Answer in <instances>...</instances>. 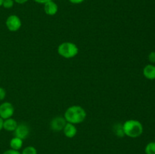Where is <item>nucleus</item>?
Listing matches in <instances>:
<instances>
[{"label":"nucleus","mask_w":155,"mask_h":154,"mask_svg":"<svg viewBox=\"0 0 155 154\" xmlns=\"http://www.w3.org/2000/svg\"><path fill=\"white\" fill-rule=\"evenodd\" d=\"M86 112L82 107L78 105L71 106L67 109L64 113V119L71 124H79L86 119Z\"/></svg>","instance_id":"1"},{"label":"nucleus","mask_w":155,"mask_h":154,"mask_svg":"<svg viewBox=\"0 0 155 154\" xmlns=\"http://www.w3.org/2000/svg\"><path fill=\"white\" fill-rule=\"evenodd\" d=\"M124 134L132 138H136L143 133V125L139 121L130 119L126 121L122 125Z\"/></svg>","instance_id":"2"},{"label":"nucleus","mask_w":155,"mask_h":154,"mask_svg":"<svg viewBox=\"0 0 155 154\" xmlns=\"http://www.w3.org/2000/svg\"><path fill=\"white\" fill-rule=\"evenodd\" d=\"M78 52V47L73 42H63L58 47V53L59 55L67 59L74 57L77 55Z\"/></svg>","instance_id":"3"},{"label":"nucleus","mask_w":155,"mask_h":154,"mask_svg":"<svg viewBox=\"0 0 155 154\" xmlns=\"http://www.w3.org/2000/svg\"><path fill=\"white\" fill-rule=\"evenodd\" d=\"M5 24L9 31L16 32L21 27V21L19 17L15 14H12L8 17Z\"/></svg>","instance_id":"4"},{"label":"nucleus","mask_w":155,"mask_h":154,"mask_svg":"<svg viewBox=\"0 0 155 154\" xmlns=\"http://www.w3.org/2000/svg\"><path fill=\"white\" fill-rule=\"evenodd\" d=\"M15 113L14 106L9 102H4L0 105V117L5 119L12 118Z\"/></svg>","instance_id":"5"},{"label":"nucleus","mask_w":155,"mask_h":154,"mask_svg":"<svg viewBox=\"0 0 155 154\" xmlns=\"http://www.w3.org/2000/svg\"><path fill=\"white\" fill-rule=\"evenodd\" d=\"M67 124V121L65 119L61 116H57V117L54 118L51 121L50 123V128L52 131H60L64 129L65 125Z\"/></svg>","instance_id":"6"},{"label":"nucleus","mask_w":155,"mask_h":154,"mask_svg":"<svg viewBox=\"0 0 155 154\" xmlns=\"http://www.w3.org/2000/svg\"><path fill=\"white\" fill-rule=\"evenodd\" d=\"M14 132H15V137L24 140L28 137L29 134H30V128L27 125L21 123L18 125Z\"/></svg>","instance_id":"7"},{"label":"nucleus","mask_w":155,"mask_h":154,"mask_svg":"<svg viewBox=\"0 0 155 154\" xmlns=\"http://www.w3.org/2000/svg\"><path fill=\"white\" fill-rule=\"evenodd\" d=\"M44 11H45V13L46 14L53 16V15L57 14L58 11V6L54 2L51 0V1L48 2L45 4H44Z\"/></svg>","instance_id":"8"},{"label":"nucleus","mask_w":155,"mask_h":154,"mask_svg":"<svg viewBox=\"0 0 155 154\" xmlns=\"http://www.w3.org/2000/svg\"><path fill=\"white\" fill-rule=\"evenodd\" d=\"M64 134L68 138H73L76 136L77 133V128H76L75 125L74 124H71L68 122V123L65 125L64 128L63 129Z\"/></svg>","instance_id":"9"},{"label":"nucleus","mask_w":155,"mask_h":154,"mask_svg":"<svg viewBox=\"0 0 155 154\" xmlns=\"http://www.w3.org/2000/svg\"><path fill=\"white\" fill-rule=\"evenodd\" d=\"M18 125V122L15 119L9 118L3 121V129L6 130L7 131H15Z\"/></svg>","instance_id":"10"},{"label":"nucleus","mask_w":155,"mask_h":154,"mask_svg":"<svg viewBox=\"0 0 155 154\" xmlns=\"http://www.w3.org/2000/svg\"><path fill=\"white\" fill-rule=\"evenodd\" d=\"M143 75L149 80L155 79V66L152 64H148L144 67Z\"/></svg>","instance_id":"11"},{"label":"nucleus","mask_w":155,"mask_h":154,"mask_svg":"<svg viewBox=\"0 0 155 154\" xmlns=\"http://www.w3.org/2000/svg\"><path fill=\"white\" fill-rule=\"evenodd\" d=\"M23 146V140L18 137H15L11 140L10 146L12 149L15 150H19Z\"/></svg>","instance_id":"12"},{"label":"nucleus","mask_w":155,"mask_h":154,"mask_svg":"<svg viewBox=\"0 0 155 154\" xmlns=\"http://www.w3.org/2000/svg\"><path fill=\"white\" fill-rule=\"evenodd\" d=\"M145 152L146 154H155V141L150 142L146 145Z\"/></svg>","instance_id":"13"},{"label":"nucleus","mask_w":155,"mask_h":154,"mask_svg":"<svg viewBox=\"0 0 155 154\" xmlns=\"http://www.w3.org/2000/svg\"><path fill=\"white\" fill-rule=\"evenodd\" d=\"M21 154H37V151L35 147L32 146H27L23 149Z\"/></svg>","instance_id":"14"},{"label":"nucleus","mask_w":155,"mask_h":154,"mask_svg":"<svg viewBox=\"0 0 155 154\" xmlns=\"http://www.w3.org/2000/svg\"><path fill=\"white\" fill-rule=\"evenodd\" d=\"M15 1L14 0H3L2 6L5 8H11L14 6Z\"/></svg>","instance_id":"15"},{"label":"nucleus","mask_w":155,"mask_h":154,"mask_svg":"<svg viewBox=\"0 0 155 154\" xmlns=\"http://www.w3.org/2000/svg\"><path fill=\"white\" fill-rule=\"evenodd\" d=\"M148 60L152 63H155V51H151L148 54Z\"/></svg>","instance_id":"16"},{"label":"nucleus","mask_w":155,"mask_h":154,"mask_svg":"<svg viewBox=\"0 0 155 154\" xmlns=\"http://www.w3.org/2000/svg\"><path fill=\"white\" fill-rule=\"evenodd\" d=\"M6 96V91L2 87H0V101H3Z\"/></svg>","instance_id":"17"},{"label":"nucleus","mask_w":155,"mask_h":154,"mask_svg":"<svg viewBox=\"0 0 155 154\" xmlns=\"http://www.w3.org/2000/svg\"><path fill=\"white\" fill-rule=\"evenodd\" d=\"M2 154H21L18 150H15V149H8V150L5 151Z\"/></svg>","instance_id":"18"},{"label":"nucleus","mask_w":155,"mask_h":154,"mask_svg":"<svg viewBox=\"0 0 155 154\" xmlns=\"http://www.w3.org/2000/svg\"><path fill=\"white\" fill-rule=\"evenodd\" d=\"M68 1L72 3V4H80V3L83 2L85 0H68Z\"/></svg>","instance_id":"19"},{"label":"nucleus","mask_w":155,"mask_h":154,"mask_svg":"<svg viewBox=\"0 0 155 154\" xmlns=\"http://www.w3.org/2000/svg\"><path fill=\"white\" fill-rule=\"evenodd\" d=\"M36 2L39 3V4H45L46 2H50L51 1V0H34Z\"/></svg>","instance_id":"20"},{"label":"nucleus","mask_w":155,"mask_h":154,"mask_svg":"<svg viewBox=\"0 0 155 154\" xmlns=\"http://www.w3.org/2000/svg\"><path fill=\"white\" fill-rule=\"evenodd\" d=\"M14 1H15L16 3H18V4L22 5V4H24V3L27 2L28 0H14Z\"/></svg>","instance_id":"21"},{"label":"nucleus","mask_w":155,"mask_h":154,"mask_svg":"<svg viewBox=\"0 0 155 154\" xmlns=\"http://www.w3.org/2000/svg\"><path fill=\"white\" fill-rule=\"evenodd\" d=\"M3 119L0 117V131H2V129H3Z\"/></svg>","instance_id":"22"},{"label":"nucleus","mask_w":155,"mask_h":154,"mask_svg":"<svg viewBox=\"0 0 155 154\" xmlns=\"http://www.w3.org/2000/svg\"><path fill=\"white\" fill-rule=\"evenodd\" d=\"M2 2H3V0H0V7L2 6Z\"/></svg>","instance_id":"23"},{"label":"nucleus","mask_w":155,"mask_h":154,"mask_svg":"<svg viewBox=\"0 0 155 154\" xmlns=\"http://www.w3.org/2000/svg\"><path fill=\"white\" fill-rule=\"evenodd\" d=\"M154 139H155V137H154Z\"/></svg>","instance_id":"24"}]
</instances>
